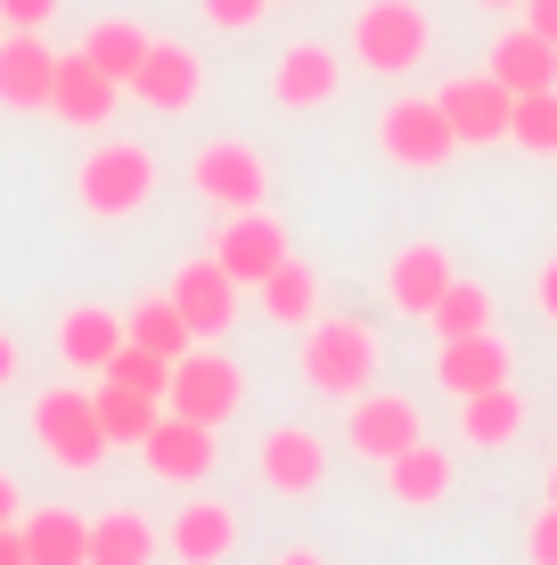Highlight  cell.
Wrapping results in <instances>:
<instances>
[{
	"mask_svg": "<svg viewBox=\"0 0 557 565\" xmlns=\"http://www.w3.org/2000/svg\"><path fill=\"white\" fill-rule=\"evenodd\" d=\"M303 385L329 402H361L377 385V328L336 311V320H312L303 328Z\"/></svg>",
	"mask_w": 557,
	"mask_h": 565,
	"instance_id": "1",
	"label": "cell"
},
{
	"mask_svg": "<svg viewBox=\"0 0 557 565\" xmlns=\"http://www.w3.org/2000/svg\"><path fill=\"white\" fill-rule=\"evenodd\" d=\"M74 198H83V213H99V222H124V213H140L148 198H157V156H148L140 140L90 148L83 172H74Z\"/></svg>",
	"mask_w": 557,
	"mask_h": 565,
	"instance_id": "2",
	"label": "cell"
},
{
	"mask_svg": "<svg viewBox=\"0 0 557 565\" xmlns=\"http://www.w3.org/2000/svg\"><path fill=\"white\" fill-rule=\"evenodd\" d=\"M427 50H435V17L418 0H369L353 17V57L369 74H418Z\"/></svg>",
	"mask_w": 557,
	"mask_h": 565,
	"instance_id": "3",
	"label": "cell"
},
{
	"mask_svg": "<svg viewBox=\"0 0 557 565\" xmlns=\"http://www.w3.org/2000/svg\"><path fill=\"white\" fill-rule=\"evenodd\" d=\"M238 402H246V377H238V361H229L222 344H189V353L172 361L164 411H181L197 426H222V418H238Z\"/></svg>",
	"mask_w": 557,
	"mask_h": 565,
	"instance_id": "4",
	"label": "cell"
},
{
	"mask_svg": "<svg viewBox=\"0 0 557 565\" xmlns=\"http://www.w3.org/2000/svg\"><path fill=\"white\" fill-rule=\"evenodd\" d=\"M33 435L50 443V459L66 467V476H90L115 443H107V426H99V402L83 394V385H57V394L33 402Z\"/></svg>",
	"mask_w": 557,
	"mask_h": 565,
	"instance_id": "5",
	"label": "cell"
},
{
	"mask_svg": "<svg viewBox=\"0 0 557 565\" xmlns=\"http://www.w3.org/2000/svg\"><path fill=\"white\" fill-rule=\"evenodd\" d=\"M189 181H197V198L222 205V213H255L263 198H271V172H263V156L246 140H205L197 156H189Z\"/></svg>",
	"mask_w": 557,
	"mask_h": 565,
	"instance_id": "6",
	"label": "cell"
},
{
	"mask_svg": "<svg viewBox=\"0 0 557 565\" xmlns=\"http://www.w3.org/2000/svg\"><path fill=\"white\" fill-rule=\"evenodd\" d=\"M377 148H386L401 172L451 164L459 140H451V124H443V99H394L386 115H377Z\"/></svg>",
	"mask_w": 557,
	"mask_h": 565,
	"instance_id": "7",
	"label": "cell"
},
{
	"mask_svg": "<svg viewBox=\"0 0 557 565\" xmlns=\"http://www.w3.org/2000/svg\"><path fill=\"white\" fill-rule=\"evenodd\" d=\"M435 99H443V124H451V140H459V148H492V140H508V107H516V90H508L492 66H484V74H451Z\"/></svg>",
	"mask_w": 557,
	"mask_h": 565,
	"instance_id": "8",
	"label": "cell"
},
{
	"mask_svg": "<svg viewBox=\"0 0 557 565\" xmlns=\"http://www.w3.org/2000/svg\"><path fill=\"white\" fill-rule=\"evenodd\" d=\"M172 303H181V320H189L197 344H222L229 328H238V279H229L214 255H197L181 279H172Z\"/></svg>",
	"mask_w": 557,
	"mask_h": 565,
	"instance_id": "9",
	"label": "cell"
},
{
	"mask_svg": "<svg viewBox=\"0 0 557 565\" xmlns=\"http://www.w3.org/2000/svg\"><path fill=\"white\" fill-rule=\"evenodd\" d=\"M214 263L229 270V279L238 287H263L271 279V270L287 263V230H279V213H229L222 222V238H214Z\"/></svg>",
	"mask_w": 557,
	"mask_h": 565,
	"instance_id": "10",
	"label": "cell"
},
{
	"mask_svg": "<svg viewBox=\"0 0 557 565\" xmlns=\"http://www.w3.org/2000/svg\"><path fill=\"white\" fill-rule=\"evenodd\" d=\"M255 467H263V483H271L279 500H303V492L329 483V443H320L312 426H271L263 451H255Z\"/></svg>",
	"mask_w": 557,
	"mask_h": 565,
	"instance_id": "11",
	"label": "cell"
},
{
	"mask_svg": "<svg viewBox=\"0 0 557 565\" xmlns=\"http://www.w3.org/2000/svg\"><path fill=\"white\" fill-rule=\"evenodd\" d=\"M418 435H427V426H418L410 394H361L353 411H344V443H353L361 459H377V467H386L394 451H410Z\"/></svg>",
	"mask_w": 557,
	"mask_h": 565,
	"instance_id": "12",
	"label": "cell"
},
{
	"mask_svg": "<svg viewBox=\"0 0 557 565\" xmlns=\"http://www.w3.org/2000/svg\"><path fill=\"white\" fill-rule=\"evenodd\" d=\"M131 99H148L157 115H189L197 107V90H205V66H197V50H181V42H148L140 57V74H131Z\"/></svg>",
	"mask_w": 557,
	"mask_h": 565,
	"instance_id": "13",
	"label": "cell"
},
{
	"mask_svg": "<svg viewBox=\"0 0 557 565\" xmlns=\"http://www.w3.org/2000/svg\"><path fill=\"white\" fill-rule=\"evenodd\" d=\"M140 459L157 467L164 483H197L205 467H214V426H197V418H181V411H164L157 426H148V443H140Z\"/></svg>",
	"mask_w": 557,
	"mask_h": 565,
	"instance_id": "14",
	"label": "cell"
},
{
	"mask_svg": "<svg viewBox=\"0 0 557 565\" xmlns=\"http://www.w3.org/2000/svg\"><path fill=\"white\" fill-rule=\"evenodd\" d=\"M115 99H124V83H107V74L90 66L83 50H74V57H57V83H50V115H66L74 131H99L107 115H115Z\"/></svg>",
	"mask_w": 557,
	"mask_h": 565,
	"instance_id": "15",
	"label": "cell"
},
{
	"mask_svg": "<svg viewBox=\"0 0 557 565\" xmlns=\"http://www.w3.org/2000/svg\"><path fill=\"white\" fill-rule=\"evenodd\" d=\"M459 279L443 246H401V255L386 263V303L394 311H410V320H427L435 303H443V287Z\"/></svg>",
	"mask_w": 557,
	"mask_h": 565,
	"instance_id": "16",
	"label": "cell"
},
{
	"mask_svg": "<svg viewBox=\"0 0 557 565\" xmlns=\"http://www.w3.org/2000/svg\"><path fill=\"white\" fill-rule=\"evenodd\" d=\"M336 83H344V66H336V50H320V42L279 50V66H271V99L296 107V115H303V107H329Z\"/></svg>",
	"mask_w": 557,
	"mask_h": 565,
	"instance_id": "17",
	"label": "cell"
},
{
	"mask_svg": "<svg viewBox=\"0 0 557 565\" xmlns=\"http://www.w3.org/2000/svg\"><path fill=\"white\" fill-rule=\"evenodd\" d=\"M435 377H443V394H459V402L492 394V385H508V344L492 337V328L484 337H451L443 353H435Z\"/></svg>",
	"mask_w": 557,
	"mask_h": 565,
	"instance_id": "18",
	"label": "cell"
},
{
	"mask_svg": "<svg viewBox=\"0 0 557 565\" xmlns=\"http://www.w3.org/2000/svg\"><path fill=\"white\" fill-rule=\"evenodd\" d=\"M57 57L42 50V33H0V107H50Z\"/></svg>",
	"mask_w": 557,
	"mask_h": 565,
	"instance_id": "19",
	"label": "cell"
},
{
	"mask_svg": "<svg viewBox=\"0 0 557 565\" xmlns=\"http://www.w3.org/2000/svg\"><path fill=\"white\" fill-rule=\"evenodd\" d=\"M57 353H66V369H83V377H107V361L124 353V320L99 311V303L66 311V320H57Z\"/></svg>",
	"mask_w": 557,
	"mask_h": 565,
	"instance_id": "20",
	"label": "cell"
},
{
	"mask_svg": "<svg viewBox=\"0 0 557 565\" xmlns=\"http://www.w3.org/2000/svg\"><path fill=\"white\" fill-rule=\"evenodd\" d=\"M386 492L401 500V509H435V500L451 492V451L418 435L410 451H394V459H386Z\"/></svg>",
	"mask_w": 557,
	"mask_h": 565,
	"instance_id": "21",
	"label": "cell"
},
{
	"mask_svg": "<svg viewBox=\"0 0 557 565\" xmlns=\"http://www.w3.org/2000/svg\"><path fill=\"white\" fill-rule=\"evenodd\" d=\"M238 550V516L222 509V500H189L181 516H172V557L181 565H222Z\"/></svg>",
	"mask_w": 557,
	"mask_h": 565,
	"instance_id": "22",
	"label": "cell"
},
{
	"mask_svg": "<svg viewBox=\"0 0 557 565\" xmlns=\"http://www.w3.org/2000/svg\"><path fill=\"white\" fill-rule=\"evenodd\" d=\"M492 74L525 99V90H557V42H542L533 25H516L501 33V50H492Z\"/></svg>",
	"mask_w": 557,
	"mask_h": 565,
	"instance_id": "23",
	"label": "cell"
},
{
	"mask_svg": "<svg viewBox=\"0 0 557 565\" xmlns=\"http://www.w3.org/2000/svg\"><path fill=\"white\" fill-rule=\"evenodd\" d=\"M516 435H525V394L492 385V394H468V402H459V443L501 451V443H516Z\"/></svg>",
	"mask_w": 557,
	"mask_h": 565,
	"instance_id": "24",
	"label": "cell"
},
{
	"mask_svg": "<svg viewBox=\"0 0 557 565\" xmlns=\"http://www.w3.org/2000/svg\"><path fill=\"white\" fill-rule=\"evenodd\" d=\"M17 533H25L33 565H83L90 557V524L74 509H33V516H17Z\"/></svg>",
	"mask_w": 557,
	"mask_h": 565,
	"instance_id": "25",
	"label": "cell"
},
{
	"mask_svg": "<svg viewBox=\"0 0 557 565\" xmlns=\"http://www.w3.org/2000/svg\"><path fill=\"white\" fill-rule=\"evenodd\" d=\"M83 565H157V533H148V516H131V509L90 516V557Z\"/></svg>",
	"mask_w": 557,
	"mask_h": 565,
	"instance_id": "26",
	"label": "cell"
},
{
	"mask_svg": "<svg viewBox=\"0 0 557 565\" xmlns=\"http://www.w3.org/2000/svg\"><path fill=\"white\" fill-rule=\"evenodd\" d=\"M124 337H131V344H148V353H157V361H181L189 344H197V337H189V320H181V303H172V296H140V303L124 311Z\"/></svg>",
	"mask_w": 557,
	"mask_h": 565,
	"instance_id": "27",
	"label": "cell"
},
{
	"mask_svg": "<svg viewBox=\"0 0 557 565\" xmlns=\"http://www.w3.org/2000/svg\"><path fill=\"white\" fill-rule=\"evenodd\" d=\"M99 426H107V443H131V451H140L148 443V426L164 418V402L157 394H131V385H115V377H99Z\"/></svg>",
	"mask_w": 557,
	"mask_h": 565,
	"instance_id": "28",
	"label": "cell"
},
{
	"mask_svg": "<svg viewBox=\"0 0 557 565\" xmlns=\"http://www.w3.org/2000/svg\"><path fill=\"white\" fill-rule=\"evenodd\" d=\"M263 311H271L279 328H312V320H320V279H312L296 255H287L271 279H263Z\"/></svg>",
	"mask_w": 557,
	"mask_h": 565,
	"instance_id": "29",
	"label": "cell"
},
{
	"mask_svg": "<svg viewBox=\"0 0 557 565\" xmlns=\"http://www.w3.org/2000/svg\"><path fill=\"white\" fill-rule=\"evenodd\" d=\"M83 57L107 74V83H131V74H140V57H148V33L131 25V17H107V25H90Z\"/></svg>",
	"mask_w": 557,
	"mask_h": 565,
	"instance_id": "30",
	"label": "cell"
},
{
	"mask_svg": "<svg viewBox=\"0 0 557 565\" xmlns=\"http://www.w3.org/2000/svg\"><path fill=\"white\" fill-rule=\"evenodd\" d=\"M427 320H435V337H484V328H492V287L484 279H451L443 287V303H435L427 311Z\"/></svg>",
	"mask_w": 557,
	"mask_h": 565,
	"instance_id": "31",
	"label": "cell"
},
{
	"mask_svg": "<svg viewBox=\"0 0 557 565\" xmlns=\"http://www.w3.org/2000/svg\"><path fill=\"white\" fill-rule=\"evenodd\" d=\"M508 140L525 156H557V90H525L508 107Z\"/></svg>",
	"mask_w": 557,
	"mask_h": 565,
	"instance_id": "32",
	"label": "cell"
},
{
	"mask_svg": "<svg viewBox=\"0 0 557 565\" xmlns=\"http://www.w3.org/2000/svg\"><path fill=\"white\" fill-rule=\"evenodd\" d=\"M107 377H115V385H131V394H157V402H164V385H172V361H157L148 344H131V337H124V353L107 361Z\"/></svg>",
	"mask_w": 557,
	"mask_h": 565,
	"instance_id": "33",
	"label": "cell"
},
{
	"mask_svg": "<svg viewBox=\"0 0 557 565\" xmlns=\"http://www.w3.org/2000/svg\"><path fill=\"white\" fill-rule=\"evenodd\" d=\"M197 9H205V25H222V33H255L271 0H197Z\"/></svg>",
	"mask_w": 557,
	"mask_h": 565,
	"instance_id": "34",
	"label": "cell"
},
{
	"mask_svg": "<svg viewBox=\"0 0 557 565\" xmlns=\"http://www.w3.org/2000/svg\"><path fill=\"white\" fill-rule=\"evenodd\" d=\"M50 17H57V0H0V25L9 33H42Z\"/></svg>",
	"mask_w": 557,
	"mask_h": 565,
	"instance_id": "35",
	"label": "cell"
},
{
	"mask_svg": "<svg viewBox=\"0 0 557 565\" xmlns=\"http://www.w3.org/2000/svg\"><path fill=\"white\" fill-rule=\"evenodd\" d=\"M525 550H533V565H557V500L542 516H533V533H525Z\"/></svg>",
	"mask_w": 557,
	"mask_h": 565,
	"instance_id": "36",
	"label": "cell"
},
{
	"mask_svg": "<svg viewBox=\"0 0 557 565\" xmlns=\"http://www.w3.org/2000/svg\"><path fill=\"white\" fill-rule=\"evenodd\" d=\"M525 25L542 33V42H557V0H525Z\"/></svg>",
	"mask_w": 557,
	"mask_h": 565,
	"instance_id": "37",
	"label": "cell"
},
{
	"mask_svg": "<svg viewBox=\"0 0 557 565\" xmlns=\"http://www.w3.org/2000/svg\"><path fill=\"white\" fill-rule=\"evenodd\" d=\"M533 303H542L549 320H557V263H542V279H533Z\"/></svg>",
	"mask_w": 557,
	"mask_h": 565,
	"instance_id": "38",
	"label": "cell"
},
{
	"mask_svg": "<svg viewBox=\"0 0 557 565\" xmlns=\"http://www.w3.org/2000/svg\"><path fill=\"white\" fill-rule=\"evenodd\" d=\"M0 565H33V557H25V533H17V524H0Z\"/></svg>",
	"mask_w": 557,
	"mask_h": 565,
	"instance_id": "39",
	"label": "cell"
},
{
	"mask_svg": "<svg viewBox=\"0 0 557 565\" xmlns=\"http://www.w3.org/2000/svg\"><path fill=\"white\" fill-rule=\"evenodd\" d=\"M271 565H329V557H320V550H279Z\"/></svg>",
	"mask_w": 557,
	"mask_h": 565,
	"instance_id": "40",
	"label": "cell"
},
{
	"mask_svg": "<svg viewBox=\"0 0 557 565\" xmlns=\"http://www.w3.org/2000/svg\"><path fill=\"white\" fill-rule=\"evenodd\" d=\"M0 524H17V483L0 476Z\"/></svg>",
	"mask_w": 557,
	"mask_h": 565,
	"instance_id": "41",
	"label": "cell"
},
{
	"mask_svg": "<svg viewBox=\"0 0 557 565\" xmlns=\"http://www.w3.org/2000/svg\"><path fill=\"white\" fill-rule=\"evenodd\" d=\"M9 377H17V344L0 337V385H9Z\"/></svg>",
	"mask_w": 557,
	"mask_h": 565,
	"instance_id": "42",
	"label": "cell"
},
{
	"mask_svg": "<svg viewBox=\"0 0 557 565\" xmlns=\"http://www.w3.org/2000/svg\"><path fill=\"white\" fill-rule=\"evenodd\" d=\"M475 9H525V0H475Z\"/></svg>",
	"mask_w": 557,
	"mask_h": 565,
	"instance_id": "43",
	"label": "cell"
},
{
	"mask_svg": "<svg viewBox=\"0 0 557 565\" xmlns=\"http://www.w3.org/2000/svg\"><path fill=\"white\" fill-rule=\"evenodd\" d=\"M549 500H557V467H549Z\"/></svg>",
	"mask_w": 557,
	"mask_h": 565,
	"instance_id": "44",
	"label": "cell"
},
{
	"mask_svg": "<svg viewBox=\"0 0 557 565\" xmlns=\"http://www.w3.org/2000/svg\"><path fill=\"white\" fill-rule=\"evenodd\" d=\"M0 33H9V25H0Z\"/></svg>",
	"mask_w": 557,
	"mask_h": 565,
	"instance_id": "45",
	"label": "cell"
}]
</instances>
